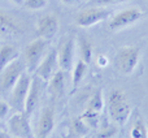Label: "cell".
<instances>
[{"instance_id": "13", "label": "cell", "mask_w": 148, "mask_h": 138, "mask_svg": "<svg viewBox=\"0 0 148 138\" xmlns=\"http://www.w3.org/2000/svg\"><path fill=\"white\" fill-rule=\"evenodd\" d=\"M55 128V110L52 106L43 107L39 116L35 138H48Z\"/></svg>"}, {"instance_id": "19", "label": "cell", "mask_w": 148, "mask_h": 138, "mask_svg": "<svg viewBox=\"0 0 148 138\" xmlns=\"http://www.w3.org/2000/svg\"><path fill=\"white\" fill-rule=\"evenodd\" d=\"M78 46H79V54H81V59L83 60L86 64H90L92 60V55H94V48H92V43L88 38L81 34L78 38Z\"/></svg>"}, {"instance_id": "10", "label": "cell", "mask_w": 148, "mask_h": 138, "mask_svg": "<svg viewBox=\"0 0 148 138\" xmlns=\"http://www.w3.org/2000/svg\"><path fill=\"white\" fill-rule=\"evenodd\" d=\"M144 13L142 12L139 8L136 7H130L126 8L123 10H120L117 14H114L109 21V29L112 31H118L122 29L127 28V26L135 23L143 17Z\"/></svg>"}, {"instance_id": "8", "label": "cell", "mask_w": 148, "mask_h": 138, "mask_svg": "<svg viewBox=\"0 0 148 138\" xmlns=\"http://www.w3.org/2000/svg\"><path fill=\"white\" fill-rule=\"evenodd\" d=\"M26 70L25 63H22L20 59H16L12 61L4 70L0 73V94L5 95L9 94L10 90L18 81L21 74Z\"/></svg>"}, {"instance_id": "22", "label": "cell", "mask_w": 148, "mask_h": 138, "mask_svg": "<svg viewBox=\"0 0 148 138\" xmlns=\"http://www.w3.org/2000/svg\"><path fill=\"white\" fill-rule=\"evenodd\" d=\"M23 7L31 10H39L47 7V0H23Z\"/></svg>"}, {"instance_id": "5", "label": "cell", "mask_w": 148, "mask_h": 138, "mask_svg": "<svg viewBox=\"0 0 148 138\" xmlns=\"http://www.w3.org/2000/svg\"><path fill=\"white\" fill-rule=\"evenodd\" d=\"M8 133L14 138H35L33 129L30 125L29 115L23 111H18L12 115L7 121Z\"/></svg>"}, {"instance_id": "17", "label": "cell", "mask_w": 148, "mask_h": 138, "mask_svg": "<svg viewBox=\"0 0 148 138\" xmlns=\"http://www.w3.org/2000/svg\"><path fill=\"white\" fill-rule=\"evenodd\" d=\"M129 138H148V126L144 119L138 112L135 113V119L131 125Z\"/></svg>"}, {"instance_id": "27", "label": "cell", "mask_w": 148, "mask_h": 138, "mask_svg": "<svg viewBox=\"0 0 148 138\" xmlns=\"http://www.w3.org/2000/svg\"><path fill=\"white\" fill-rule=\"evenodd\" d=\"M12 4L17 5V7H20V5H23V0H9Z\"/></svg>"}, {"instance_id": "2", "label": "cell", "mask_w": 148, "mask_h": 138, "mask_svg": "<svg viewBox=\"0 0 148 138\" xmlns=\"http://www.w3.org/2000/svg\"><path fill=\"white\" fill-rule=\"evenodd\" d=\"M142 54L140 46L121 47L114 56V67L120 73L129 76L135 70Z\"/></svg>"}, {"instance_id": "26", "label": "cell", "mask_w": 148, "mask_h": 138, "mask_svg": "<svg viewBox=\"0 0 148 138\" xmlns=\"http://www.w3.org/2000/svg\"><path fill=\"white\" fill-rule=\"evenodd\" d=\"M62 4L65 5H70V7H74V5H78L81 3V0H60Z\"/></svg>"}, {"instance_id": "12", "label": "cell", "mask_w": 148, "mask_h": 138, "mask_svg": "<svg viewBox=\"0 0 148 138\" xmlns=\"http://www.w3.org/2000/svg\"><path fill=\"white\" fill-rule=\"evenodd\" d=\"M59 69L60 68H59V61H57V51L56 50H51L49 52L46 54V56L43 57V60L40 61V64L38 65V68L35 69L34 73L43 82H48Z\"/></svg>"}, {"instance_id": "6", "label": "cell", "mask_w": 148, "mask_h": 138, "mask_svg": "<svg viewBox=\"0 0 148 138\" xmlns=\"http://www.w3.org/2000/svg\"><path fill=\"white\" fill-rule=\"evenodd\" d=\"M109 8L103 7V5H94V7H88L79 10L75 17V22L79 28H91L109 18Z\"/></svg>"}, {"instance_id": "14", "label": "cell", "mask_w": 148, "mask_h": 138, "mask_svg": "<svg viewBox=\"0 0 148 138\" xmlns=\"http://www.w3.org/2000/svg\"><path fill=\"white\" fill-rule=\"evenodd\" d=\"M42 83H43V81L39 77H36V76L33 77L27 97H26L25 110H23V112H26L29 116L35 111L36 106L39 104V99H40V95H42Z\"/></svg>"}, {"instance_id": "9", "label": "cell", "mask_w": 148, "mask_h": 138, "mask_svg": "<svg viewBox=\"0 0 148 138\" xmlns=\"http://www.w3.org/2000/svg\"><path fill=\"white\" fill-rule=\"evenodd\" d=\"M56 51L59 68L64 72H70L74 67V54H75V38L73 34H66L62 38Z\"/></svg>"}, {"instance_id": "21", "label": "cell", "mask_w": 148, "mask_h": 138, "mask_svg": "<svg viewBox=\"0 0 148 138\" xmlns=\"http://www.w3.org/2000/svg\"><path fill=\"white\" fill-rule=\"evenodd\" d=\"M117 126L114 123L113 124H109L108 121H104V123L99 124V126H97V138H112L114 136L116 133H117Z\"/></svg>"}, {"instance_id": "30", "label": "cell", "mask_w": 148, "mask_h": 138, "mask_svg": "<svg viewBox=\"0 0 148 138\" xmlns=\"http://www.w3.org/2000/svg\"><path fill=\"white\" fill-rule=\"evenodd\" d=\"M147 126H148V124H147Z\"/></svg>"}, {"instance_id": "18", "label": "cell", "mask_w": 148, "mask_h": 138, "mask_svg": "<svg viewBox=\"0 0 148 138\" xmlns=\"http://www.w3.org/2000/svg\"><path fill=\"white\" fill-rule=\"evenodd\" d=\"M87 69H88V64L83 61V60H78L75 63V65L73 67V76H72V92H74L78 89V85L81 83V81L83 79V77L86 76Z\"/></svg>"}, {"instance_id": "20", "label": "cell", "mask_w": 148, "mask_h": 138, "mask_svg": "<svg viewBox=\"0 0 148 138\" xmlns=\"http://www.w3.org/2000/svg\"><path fill=\"white\" fill-rule=\"evenodd\" d=\"M70 128H72V132L78 138L88 136V132H90V129H91L88 124L83 120L82 116H77V117L72 119V121H70Z\"/></svg>"}, {"instance_id": "4", "label": "cell", "mask_w": 148, "mask_h": 138, "mask_svg": "<svg viewBox=\"0 0 148 138\" xmlns=\"http://www.w3.org/2000/svg\"><path fill=\"white\" fill-rule=\"evenodd\" d=\"M25 31L23 22L8 10L0 9V39H13Z\"/></svg>"}, {"instance_id": "3", "label": "cell", "mask_w": 148, "mask_h": 138, "mask_svg": "<svg viewBox=\"0 0 148 138\" xmlns=\"http://www.w3.org/2000/svg\"><path fill=\"white\" fill-rule=\"evenodd\" d=\"M47 48H48V41L43 38H36L31 41L23 50V63L27 69L29 73L35 72L38 65L43 60V57L47 54Z\"/></svg>"}, {"instance_id": "23", "label": "cell", "mask_w": 148, "mask_h": 138, "mask_svg": "<svg viewBox=\"0 0 148 138\" xmlns=\"http://www.w3.org/2000/svg\"><path fill=\"white\" fill-rule=\"evenodd\" d=\"M10 111V106L8 102H5V100H0V120H3V119H5L8 116V113H9Z\"/></svg>"}, {"instance_id": "15", "label": "cell", "mask_w": 148, "mask_h": 138, "mask_svg": "<svg viewBox=\"0 0 148 138\" xmlns=\"http://www.w3.org/2000/svg\"><path fill=\"white\" fill-rule=\"evenodd\" d=\"M65 73L66 72L59 70L52 76V78L48 81V91L53 98H61L65 92Z\"/></svg>"}, {"instance_id": "1", "label": "cell", "mask_w": 148, "mask_h": 138, "mask_svg": "<svg viewBox=\"0 0 148 138\" xmlns=\"http://www.w3.org/2000/svg\"><path fill=\"white\" fill-rule=\"evenodd\" d=\"M108 115L118 126L127 123L131 115V104L122 89H113L108 97Z\"/></svg>"}, {"instance_id": "28", "label": "cell", "mask_w": 148, "mask_h": 138, "mask_svg": "<svg viewBox=\"0 0 148 138\" xmlns=\"http://www.w3.org/2000/svg\"><path fill=\"white\" fill-rule=\"evenodd\" d=\"M0 138H10L9 133H5V132L0 130Z\"/></svg>"}, {"instance_id": "25", "label": "cell", "mask_w": 148, "mask_h": 138, "mask_svg": "<svg viewBox=\"0 0 148 138\" xmlns=\"http://www.w3.org/2000/svg\"><path fill=\"white\" fill-rule=\"evenodd\" d=\"M107 64H108L107 56H105V55H100V56L97 57V65L101 67V68H104V67H107Z\"/></svg>"}, {"instance_id": "11", "label": "cell", "mask_w": 148, "mask_h": 138, "mask_svg": "<svg viewBox=\"0 0 148 138\" xmlns=\"http://www.w3.org/2000/svg\"><path fill=\"white\" fill-rule=\"evenodd\" d=\"M60 29V21L59 17L53 13H48V14L42 16L36 22V31L40 38L46 39V41H51L57 35Z\"/></svg>"}, {"instance_id": "24", "label": "cell", "mask_w": 148, "mask_h": 138, "mask_svg": "<svg viewBox=\"0 0 148 138\" xmlns=\"http://www.w3.org/2000/svg\"><path fill=\"white\" fill-rule=\"evenodd\" d=\"M127 0H92L94 4L97 5H103V7H107V5H114V4H121V3H125Z\"/></svg>"}, {"instance_id": "16", "label": "cell", "mask_w": 148, "mask_h": 138, "mask_svg": "<svg viewBox=\"0 0 148 138\" xmlns=\"http://www.w3.org/2000/svg\"><path fill=\"white\" fill-rule=\"evenodd\" d=\"M20 56V50L13 44H3L0 47V73Z\"/></svg>"}, {"instance_id": "7", "label": "cell", "mask_w": 148, "mask_h": 138, "mask_svg": "<svg viewBox=\"0 0 148 138\" xmlns=\"http://www.w3.org/2000/svg\"><path fill=\"white\" fill-rule=\"evenodd\" d=\"M31 81H33V77L29 73H26V70L21 74V77L18 78V81L16 82V85L9 92V106L12 108L17 111L25 110V102Z\"/></svg>"}, {"instance_id": "29", "label": "cell", "mask_w": 148, "mask_h": 138, "mask_svg": "<svg viewBox=\"0 0 148 138\" xmlns=\"http://www.w3.org/2000/svg\"><path fill=\"white\" fill-rule=\"evenodd\" d=\"M82 138H91V137H88V136H86V137H82Z\"/></svg>"}]
</instances>
